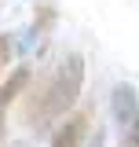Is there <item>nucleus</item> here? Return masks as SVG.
<instances>
[{"mask_svg":"<svg viewBox=\"0 0 139 147\" xmlns=\"http://www.w3.org/2000/svg\"><path fill=\"white\" fill-rule=\"evenodd\" d=\"M81 85H84V59L81 55H66L59 63V70L40 85V92H37L33 99H29V107H26V121L33 125V132H48L77 103Z\"/></svg>","mask_w":139,"mask_h":147,"instance_id":"nucleus-1","label":"nucleus"},{"mask_svg":"<svg viewBox=\"0 0 139 147\" xmlns=\"http://www.w3.org/2000/svg\"><path fill=\"white\" fill-rule=\"evenodd\" d=\"M110 110H114V121H117V129H124L132 118H136V110H139V96L132 85H114V92H110Z\"/></svg>","mask_w":139,"mask_h":147,"instance_id":"nucleus-2","label":"nucleus"},{"mask_svg":"<svg viewBox=\"0 0 139 147\" xmlns=\"http://www.w3.org/2000/svg\"><path fill=\"white\" fill-rule=\"evenodd\" d=\"M26 85H29V66H18V70L0 85V144H4V125H7V121H4V118H7V107L26 92Z\"/></svg>","mask_w":139,"mask_h":147,"instance_id":"nucleus-3","label":"nucleus"},{"mask_svg":"<svg viewBox=\"0 0 139 147\" xmlns=\"http://www.w3.org/2000/svg\"><path fill=\"white\" fill-rule=\"evenodd\" d=\"M84 136H88V114L81 110V114L66 118V121L51 132V147H81Z\"/></svg>","mask_w":139,"mask_h":147,"instance_id":"nucleus-4","label":"nucleus"},{"mask_svg":"<svg viewBox=\"0 0 139 147\" xmlns=\"http://www.w3.org/2000/svg\"><path fill=\"white\" fill-rule=\"evenodd\" d=\"M11 63V37L0 33V74H4V66Z\"/></svg>","mask_w":139,"mask_h":147,"instance_id":"nucleus-5","label":"nucleus"},{"mask_svg":"<svg viewBox=\"0 0 139 147\" xmlns=\"http://www.w3.org/2000/svg\"><path fill=\"white\" fill-rule=\"evenodd\" d=\"M88 147H106V132H103V129L92 132V144H88Z\"/></svg>","mask_w":139,"mask_h":147,"instance_id":"nucleus-6","label":"nucleus"},{"mask_svg":"<svg viewBox=\"0 0 139 147\" xmlns=\"http://www.w3.org/2000/svg\"><path fill=\"white\" fill-rule=\"evenodd\" d=\"M15 147H22V144H15Z\"/></svg>","mask_w":139,"mask_h":147,"instance_id":"nucleus-7","label":"nucleus"}]
</instances>
